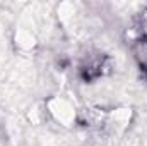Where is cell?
Listing matches in <instances>:
<instances>
[{"mask_svg": "<svg viewBox=\"0 0 147 146\" xmlns=\"http://www.w3.org/2000/svg\"><path fill=\"white\" fill-rule=\"evenodd\" d=\"M48 110L51 112V115L63 126H72V122L75 120V110L74 107L63 98H51L48 102Z\"/></svg>", "mask_w": 147, "mask_h": 146, "instance_id": "1", "label": "cell"}, {"mask_svg": "<svg viewBox=\"0 0 147 146\" xmlns=\"http://www.w3.org/2000/svg\"><path fill=\"white\" fill-rule=\"evenodd\" d=\"M130 115H132V112L128 108L115 110V112L111 113V124H113V127H115L118 132L125 131L127 126H128V122H130Z\"/></svg>", "mask_w": 147, "mask_h": 146, "instance_id": "2", "label": "cell"}, {"mask_svg": "<svg viewBox=\"0 0 147 146\" xmlns=\"http://www.w3.org/2000/svg\"><path fill=\"white\" fill-rule=\"evenodd\" d=\"M16 43L19 48L22 50H31L36 45V36L29 31V29H19L16 33Z\"/></svg>", "mask_w": 147, "mask_h": 146, "instance_id": "3", "label": "cell"}, {"mask_svg": "<svg viewBox=\"0 0 147 146\" xmlns=\"http://www.w3.org/2000/svg\"><path fill=\"white\" fill-rule=\"evenodd\" d=\"M144 31L147 33V10H146V14H144Z\"/></svg>", "mask_w": 147, "mask_h": 146, "instance_id": "4", "label": "cell"}]
</instances>
